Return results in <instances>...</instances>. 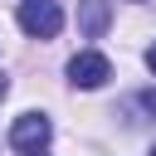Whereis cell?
Here are the masks:
<instances>
[{"instance_id":"obj_1","label":"cell","mask_w":156,"mask_h":156,"mask_svg":"<svg viewBox=\"0 0 156 156\" xmlns=\"http://www.w3.org/2000/svg\"><path fill=\"white\" fill-rule=\"evenodd\" d=\"M20 29L29 39H54L63 29V5L58 0H20Z\"/></svg>"},{"instance_id":"obj_2","label":"cell","mask_w":156,"mask_h":156,"mask_svg":"<svg viewBox=\"0 0 156 156\" xmlns=\"http://www.w3.org/2000/svg\"><path fill=\"white\" fill-rule=\"evenodd\" d=\"M49 141H54V122H49L44 112H24V117H15V127H10V146H15V151L39 156Z\"/></svg>"},{"instance_id":"obj_3","label":"cell","mask_w":156,"mask_h":156,"mask_svg":"<svg viewBox=\"0 0 156 156\" xmlns=\"http://www.w3.org/2000/svg\"><path fill=\"white\" fill-rule=\"evenodd\" d=\"M112 78V63H107V54H98V49H83V54H73L68 58V83L73 88H102Z\"/></svg>"},{"instance_id":"obj_4","label":"cell","mask_w":156,"mask_h":156,"mask_svg":"<svg viewBox=\"0 0 156 156\" xmlns=\"http://www.w3.org/2000/svg\"><path fill=\"white\" fill-rule=\"evenodd\" d=\"M83 29H88L93 39L107 29V5H102V0H83Z\"/></svg>"},{"instance_id":"obj_5","label":"cell","mask_w":156,"mask_h":156,"mask_svg":"<svg viewBox=\"0 0 156 156\" xmlns=\"http://www.w3.org/2000/svg\"><path fill=\"white\" fill-rule=\"evenodd\" d=\"M136 102H141V107H146V112H151V117H156V88H146V93H141V98H136Z\"/></svg>"},{"instance_id":"obj_6","label":"cell","mask_w":156,"mask_h":156,"mask_svg":"<svg viewBox=\"0 0 156 156\" xmlns=\"http://www.w3.org/2000/svg\"><path fill=\"white\" fill-rule=\"evenodd\" d=\"M146 68H151V73H156V44H151V49H146Z\"/></svg>"},{"instance_id":"obj_7","label":"cell","mask_w":156,"mask_h":156,"mask_svg":"<svg viewBox=\"0 0 156 156\" xmlns=\"http://www.w3.org/2000/svg\"><path fill=\"white\" fill-rule=\"evenodd\" d=\"M5 93H10V83H5V73H0V98H5Z\"/></svg>"},{"instance_id":"obj_8","label":"cell","mask_w":156,"mask_h":156,"mask_svg":"<svg viewBox=\"0 0 156 156\" xmlns=\"http://www.w3.org/2000/svg\"><path fill=\"white\" fill-rule=\"evenodd\" d=\"M151 156H156V146H151Z\"/></svg>"}]
</instances>
